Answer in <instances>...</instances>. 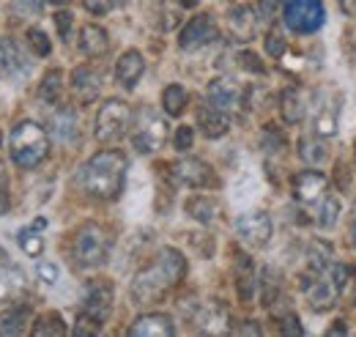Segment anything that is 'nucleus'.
<instances>
[{
	"label": "nucleus",
	"instance_id": "obj_1",
	"mask_svg": "<svg viewBox=\"0 0 356 337\" xmlns=\"http://www.w3.org/2000/svg\"><path fill=\"white\" fill-rule=\"evenodd\" d=\"M184 274H186V258L178 253L176 247H165L148 269L134 274L132 288H129L132 301L137 307L162 301L168 291L184 280Z\"/></svg>",
	"mask_w": 356,
	"mask_h": 337
},
{
	"label": "nucleus",
	"instance_id": "obj_2",
	"mask_svg": "<svg viewBox=\"0 0 356 337\" xmlns=\"http://www.w3.org/2000/svg\"><path fill=\"white\" fill-rule=\"evenodd\" d=\"M127 157L115 148L93 154L83 168V187L99 201H115L127 184Z\"/></svg>",
	"mask_w": 356,
	"mask_h": 337
},
{
	"label": "nucleus",
	"instance_id": "obj_3",
	"mask_svg": "<svg viewBox=\"0 0 356 337\" xmlns=\"http://www.w3.org/2000/svg\"><path fill=\"white\" fill-rule=\"evenodd\" d=\"M8 148H11V159L17 168L33 170L49 157V134L36 121H22L11 132Z\"/></svg>",
	"mask_w": 356,
	"mask_h": 337
},
{
	"label": "nucleus",
	"instance_id": "obj_4",
	"mask_svg": "<svg viewBox=\"0 0 356 337\" xmlns=\"http://www.w3.org/2000/svg\"><path fill=\"white\" fill-rule=\"evenodd\" d=\"M72 253H74L77 266H83V269H96V266L107 263V255H110L107 230L96 222H86L74 236V250Z\"/></svg>",
	"mask_w": 356,
	"mask_h": 337
},
{
	"label": "nucleus",
	"instance_id": "obj_5",
	"mask_svg": "<svg viewBox=\"0 0 356 337\" xmlns=\"http://www.w3.org/2000/svg\"><path fill=\"white\" fill-rule=\"evenodd\" d=\"M129 127H132V107L121 99H107L96 113L93 134L102 143H115L129 132Z\"/></svg>",
	"mask_w": 356,
	"mask_h": 337
},
{
	"label": "nucleus",
	"instance_id": "obj_6",
	"mask_svg": "<svg viewBox=\"0 0 356 337\" xmlns=\"http://www.w3.org/2000/svg\"><path fill=\"white\" fill-rule=\"evenodd\" d=\"M282 19L293 33L310 36L318 28H323V22H326L323 0H285Z\"/></svg>",
	"mask_w": 356,
	"mask_h": 337
},
{
	"label": "nucleus",
	"instance_id": "obj_7",
	"mask_svg": "<svg viewBox=\"0 0 356 337\" xmlns=\"http://www.w3.org/2000/svg\"><path fill=\"white\" fill-rule=\"evenodd\" d=\"M165 140H168V121L156 110L143 107L137 113V121H134L132 146L140 154H154L165 146Z\"/></svg>",
	"mask_w": 356,
	"mask_h": 337
},
{
	"label": "nucleus",
	"instance_id": "obj_8",
	"mask_svg": "<svg viewBox=\"0 0 356 337\" xmlns=\"http://www.w3.org/2000/svg\"><path fill=\"white\" fill-rule=\"evenodd\" d=\"M236 233L241 239V244H247L250 250H261L271 242V233H274V225H271V217L266 211H250V214H241L236 219Z\"/></svg>",
	"mask_w": 356,
	"mask_h": 337
},
{
	"label": "nucleus",
	"instance_id": "obj_9",
	"mask_svg": "<svg viewBox=\"0 0 356 337\" xmlns=\"http://www.w3.org/2000/svg\"><path fill=\"white\" fill-rule=\"evenodd\" d=\"M217 33H220V31H217L214 17H211V14H197V17H192V19L181 28V33H178V47H181L184 52H195V49H200V47L214 42Z\"/></svg>",
	"mask_w": 356,
	"mask_h": 337
},
{
	"label": "nucleus",
	"instance_id": "obj_10",
	"mask_svg": "<svg viewBox=\"0 0 356 337\" xmlns=\"http://www.w3.org/2000/svg\"><path fill=\"white\" fill-rule=\"evenodd\" d=\"M302 288H305L307 301H310V307L315 310V313H326V310H332V307L337 304L340 294H343V291L334 285V280L329 277V272L315 274V277H302Z\"/></svg>",
	"mask_w": 356,
	"mask_h": 337
},
{
	"label": "nucleus",
	"instance_id": "obj_11",
	"mask_svg": "<svg viewBox=\"0 0 356 337\" xmlns=\"http://www.w3.org/2000/svg\"><path fill=\"white\" fill-rule=\"evenodd\" d=\"M113 301H115V291L110 280H90L83 294V313H88L99 324H104L110 318Z\"/></svg>",
	"mask_w": 356,
	"mask_h": 337
},
{
	"label": "nucleus",
	"instance_id": "obj_12",
	"mask_svg": "<svg viewBox=\"0 0 356 337\" xmlns=\"http://www.w3.org/2000/svg\"><path fill=\"white\" fill-rule=\"evenodd\" d=\"M293 198L305 206H312V203H321L326 198V189H329V181L323 173L318 170H302L293 175Z\"/></svg>",
	"mask_w": 356,
	"mask_h": 337
},
{
	"label": "nucleus",
	"instance_id": "obj_13",
	"mask_svg": "<svg viewBox=\"0 0 356 337\" xmlns=\"http://www.w3.org/2000/svg\"><path fill=\"white\" fill-rule=\"evenodd\" d=\"M170 173L178 184L184 187H192V189H200V187H209L214 181V173L211 168L203 162V159H195V157H184L170 165Z\"/></svg>",
	"mask_w": 356,
	"mask_h": 337
},
{
	"label": "nucleus",
	"instance_id": "obj_14",
	"mask_svg": "<svg viewBox=\"0 0 356 337\" xmlns=\"http://www.w3.org/2000/svg\"><path fill=\"white\" fill-rule=\"evenodd\" d=\"M195 324L203 335H227L230 332V315L220 301H209V304L197 307Z\"/></svg>",
	"mask_w": 356,
	"mask_h": 337
},
{
	"label": "nucleus",
	"instance_id": "obj_15",
	"mask_svg": "<svg viewBox=\"0 0 356 337\" xmlns=\"http://www.w3.org/2000/svg\"><path fill=\"white\" fill-rule=\"evenodd\" d=\"M227 31L236 42H252L258 31V11H252L250 6H236L227 14Z\"/></svg>",
	"mask_w": 356,
	"mask_h": 337
},
{
	"label": "nucleus",
	"instance_id": "obj_16",
	"mask_svg": "<svg viewBox=\"0 0 356 337\" xmlns=\"http://www.w3.org/2000/svg\"><path fill=\"white\" fill-rule=\"evenodd\" d=\"M173 332H176L173 318L165 313H145L129 327L132 337H170Z\"/></svg>",
	"mask_w": 356,
	"mask_h": 337
},
{
	"label": "nucleus",
	"instance_id": "obj_17",
	"mask_svg": "<svg viewBox=\"0 0 356 337\" xmlns=\"http://www.w3.org/2000/svg\"><path fill=\"white\" fill-rule=\"evenodd\" d=\"M206 102H209L211 107L227 113V110H233V107L241 102V91H238V85L233 83V80L217 77V80H211L209 88H206Z\"/></svg>",
	"mask_w": 356,
	"mask_h": 337
},
{
	"label": "nucleus",
	"instance_id": "obj_18",
	"mask_svg": "<svg viewBox=\"0 0 356 337\" xmlns=\"http://www.w3.org/2000/svg\"><path fill=\"white\" fill-rule=\"evenodd\" d=\"M145 72V58L140 49H127L115 63V80L124 88H134Z\"/></svg>",
	"mask_w": 356,
	"mask_h": 337
},
{
	"label": "nucleus",
	"instance_id": "obj_19",
	"mask_svg": "<svg viewBox=\"0 0 356 337\" xmlns=\"http://www.w3.org/2000/svg\"><path fill=\"white\" fill-rule=\"evenodd\" d=\"M72 91H74L77 102L90 104V102L99 96V91H102V77H99V72L90 69V66L74 69V72H72Z\"/></svg>",
	"mask_w": 356,
	"mask_h": 337
},
{
	"label": "nucleus",
	"instance_id": "obj_20",
	"mask_svg": "<svg viewBox=\"0 0 356 337\" xmlns=\"http://www.w3.org/2000/svg\"><path fill=\"white\" fill-rule=\"evenodd\" d=\"M280 116L285 124H302L307 116V96L299 88H285L280 96Z\"/></svg>",
	"mask_w": 356,
	"mask_h": 337
},
{
	"label": "nucleus",
	"instance_id": "obj_21",
	"mask_svg": "<svg viewBox=\"0 0 356 337\" xmlns=\"http://www.w3.org/2000/svg\"><path fill=\"white\" fill-rule=\"evenodd\" d=\"M49 129H52V137L60 140V143L74 140V137H77V113H74V107L60 104V107L49 116Z\"/></svg>",
	"mask_w": 356,
	"mask_h": 337
},
{
	"label": "nucleus",
	"instance_id": "obj_22",
	"mask_svg": "<svg viewBox=\"0 0 356 337\" xmlns=\"http://www.w3.org/2000/svg\"><path fill=\"white\" fill-rule=\"evenodd\" d=\"M197 127H200V132H203L209 140H217V137L227 134L230 118H227V113L211 107V104H206V107L197 110Z\"/></svg>",
	"mask_w": 356,
	"mask_h": 337
},
{
	"label": "nucleus",
	"instance_id": "obj_23",
	"mask_svg": "<svg viewBox=\"0 0 356 337\" xmlns=\"http://www.w3.org/2000/svg\"><path fill=\"white\" fill-rule=\"evenodd\" d=\"M31 324V307L28 304H14L0 313V337H17L22 335Z\"/></svg>",
	"mask_w": 356,
	"mask_h": 337
},
{
	"label": "nucleus",
	"instance_id": "obj_24",
	"mask_svg": "<svg viewBox=\"0 0 356 337\" xmlns=\"http://www.w3.org/2000/svg\"><path fill=\"white\" fill-rule=\"evenodd\" d=\"M80 49L88 55V58H99V55H104L107 49H110V36H107V31L102 28V25H83V31H80Z\"/></svg>",
	"mask_w": 356,
	"mask_h": 337
},
{
	"label": "nucleus",
	"instance_id": "obj_25",
	"mask_svg": "<svg viewBox=\"0 0 356 337\" xmlns=\"http://www.w3.org/2000/svg\"><path fill=\"white\" fill-rule=\"evenodd\" d=\"M255 285H258V280H255V266H252V260H250L247 255H236V288H238L241 301H250V299H252Z\"/></svg>",
	"mask_w": 356,
	"mask_h": 337
},
{
	"label": "nucleus",
	"instance_id": "obj_26",
	"mask_svg": "<svg viewBox=\"0 0 356 337\" xmlns=\"http://www.w3.org/2000/svg\"><path fill=\"white\" fill-rule=\"evenodd\" d=\"M186 214H189L192 219H197V222L209 225V222H214V219H217V214H220V203H217L214 198H209V195H195V198H189V201H186Z\"/></svg>",
	"mask_w": 356,
	"mask_h": 337
},
{
	"label": "nucleus",
	"instance_id": "obj_27",
	"mask_svg": "<svg viewBox=\"0 0 356 337\" xmlns=\"http://www.w3.org/2000/svg\"><path fill=\"white\" fill-rule=\"evenodd\" d=\"M280 294H282V274L274 266H266L261 272V301H264V307L271 310L280 301Z\"/></svg>",
	"mask_w": 356,
	"mask_h": 337
},
{
	"label": "nucleus",
	"instance_id": "obj_28",
	"mask_svg": "<svg viewBox=\"0 0 356 337\" xmlns=\"http://www.w3.org/2000/svg\"><path fill=\"white\" fill-rule=\"evenodd\" d=\"M25 291V274L14 266H0V301H8L11 296Z\"/></svg>",
	"mask_w": 356,
	"mask_h": 337
},
{
	"label": "nucleus",
	"instance_id": "obj_29",
	"mask_svg": "<svg viewBox=\"0 0 356 337\" xmlns=\"http://www.w3.org/2000/svg\"><path fill=\"white\" fill-rule=\"evenodd\" d=\"M31 332L36 337H63L66 335V321H63L60 313H52V310H49V313L36 318V324H33Z\"/></svg>",
	"mask_w": 356,
	"mask_h": 337
},
{
	"label": "nucleus",
	"instance_id": "obj_30",
	"mask_svg": "<svg viewBox=\"0 0 356 337\" xmlns=\"http://www.w3.org/2000/svg\"><path fill=\"white\" fill-rule=\"evenodd\" d=\"M186 102H189V93L184 91V85L173 83L162 91V107H165V113L173 116V118H178V116L186 110Z\"/></svg>",
	"mask_w": 356,
	"mask_h": 337
},
{
	"label": "nucleus",
	"instance_id": "obj_31",
	"mask_svg": "<svg viewBox=\"0 0 356 337\" xmlns=\"http://www.w3.org/2000/svg\"><path fill=\"white\" fill-rule=\"evenodd\" d=\"M299 157L312 165V168H318V165H323L326 159H329V151H326V146L318 140V137H302L299 140Z\"/></svg>",
	"mask_w": 356,
	"mask_h": 337
},
{
	"label": "nucleus",
	"instance_id": "obj_32",
	"mask_svg": "<svg viewBox=\"0 0 356 337\" xmlns=\"http://www.w3.org/2000/svg\"><path fill=\"white\" fill-rule=\"evenodd\" d=\"M307 263H310L312 274H323L329 266H332V247L326 242H312L310 250H307Z\"/></svg>",
	"mask_w": 356,
	"mask_h": 337
},
{
	"label": "nucleus",
	"instance_id": "obj_33",
	"mask_svg": "<svg viewBox=\"0 0 356 337\" xmlns=\"http://www.w3.org/2000/svg\"><path fill=\"white\" fill-rule=\"evenodd\" d=\"M60 91H63V72L60 69H49L42 80V88H39V96L44 99L47 104H55L60 99Z\"/></svg>",
	"mask_w": 356,
	"mask_h": 337
},
{
	"label": "nucleus",
	"instance_id": "obj_34",
	"mask_svg": "<svg viewBox=\"0 0 356 337\" xmlns=\"http://www.w3.org/2000/svg\"><path fill=\"white\" fill-rule=\"evenodd\" d=\"M17 239H19V247H22V253L28 255V258H39V255L44 253V239L39 233V225L36 228H22Z\"/></svg>",
	"mask_w": 356,
	"mask_h": 337
},
{
	"label": "nucleus",
	"instance_id": "obj_35",
	"mask_svg": "<svg viewBox=\"0 0 356 337\" xmlns=\"http://www.w3.org/2000/svg\"><path fill=\"white\" fill-rule=\"evenodd\" d=\"M337 132V110L334 107H321L315 116V134L318 137H332Z\"/></svg>",
	"mask_w": 356,
	"mask_h": 337
},
{
	"label": "nucleus",
	"instance_id": "obj_36",
	"mask_svg": "<svg viewBox=\"0 0 356 337\" xmlns=\"http://www.w3.org/2000/svg\"><path fill=\"white\" fill-rule=\"evenodd\" d=\"M337 219H340V201L337 198H323L321 201V211H318V225L323 230H329V228L337 225Z\"/></svg>",
	"mask_w": 356,
	"mask_h": 337
},
{
	"label": "nucleus",
	"instance_id": "obj_37",
	"mask_svg": "<svg viewBox=\"0 0 356 337\" xmlns=\"http://www.w3.org/2000/svg\"><path fill=\"white\" fill-rule=\"evenodd\" d=\"M28 47H31L39 58H47V55L52 52V42H49V36H47L42 28H31V31H28Z\"/></svg>",
	"mask_w": 356,
	"mask_h": 337
},
{
	"label": "nucleus",
	"instance_id": "obj_38",
	"mask_svg": "<svg viewBox=\"0 0 356 337\" xmlns=\"http://www.w3.org/2000/svg\"><path fill=\"white\" fill-rule=\"evenodd\" d=\"M102 332V324L96 318H90L88 313H80L77 315V324H74V337H93Z\"/></svg>",
	"mask_w": 356,
	"mask_h": 337
},
{
	"label": "nucleus",
	"instance_id": "obj_39",
	"mask_svg": "<svg viewBox=\"0 0 356 337\" xmlns=\"http://www.w3.org/2000/svg\"><path fill=\"white\" fill-rule=\"evenodd\" d=\"M285 49H288V44H285V36L280 33V31H268L266 36V52L271 58H282L285 55Z\"/></svg>",
	"mask_w": 356,
	"mask_h": 337
},
{
	"label": "nucleus",
	"instance_id": "obj_40",
	"mask_svg": "<svg viewBox=\"0 0 356 337\" xmlns=\"http://www.w3.org/2000/svg\"><path fill=\"white\" fill-rule=\"evenodd\" d=\"M192 143H195V129L192 127H178L176 134H173V146H176V151H189L192 148Z\"/></svg>",
	"mask_w": 356,
	"mask_h": 337
},
{
	"label": "nucleus",
	"instance_id": "obj_41",
	"mask_svg": "<svg viewBox=\"0 0 356 337\" xmlns=\"http://www.w3.org/2000/svg\"><path fill=\"white\" fill-rule=\"evenodd\" d=\"M58 277H60V269H58V263H52V260H44V263H39V280H42L44 285H55V283H58Z\"/></svg>",
	"mask_w": 356,
	"mask_h": 337
},
{
	"label": "nucleus",
	"instance_id": "obj_42",
	"mask_svg": "<svg viewBox=\"0 0 356 337\" xmlns=\"http://www.w3.org/2000/svg\"><path fill=\"white\" fill-rule=\"evenodd\" d=\"M280 332L282 335H305V329H302V324H299V318L293 315V313H288L282 321H280Z\"/></svg>",
	"mask_w": 356,
	"mask_h": 337
},
{
	"label": "nucleus",
	"instance_id": "obj_43",
	"mask_svg": "<svg viewBox=\"0 0 356 337\" xmlns=\"http://www.w3.org/2000/svg\"><path fill=\"white\" fill-rule=\"evenodd\" d=\"M72 14L69 11H58L55 14V28H58V33H60V39H69L72 36Z\"/></svg>",
	"mask_w": 356,
	"mask_h": 337
},
{
	"label": "nucleus",
	"instance_id": "obj_44",
	"mask_svg": "<svg viewBox=\"0 0 356 337\" xmlns=\"http://www.w3.org/2000/svg\"><path fill=\"white\" fill-rule=\"evenodd\" d=\"M280 11V0H258V19H266L271 22Z\"/></svg>",
	"mask_w": 356,
	"mask_h": 337
},
{
	"label": "nucleus",
	"instance_id": "obj_45",
	"mask_svg": "<svg viewBox=\"0 0 356 337\" xmlns=\"http://www.w3.org/2000/svg\"><path fill=\"white\" fill-rule=\"evenodd\" d=\"M86 3V8H88L90 14H107V11H113L121 0H83Z\"/></svg>",
	"mask_w": 356,
	"mask_h": 337
},
{
	"label": "nucleus",
	"instance_id": "obj_46",
	"mask_svg": "<svg viewBox=\"0 0 356 337\" xmlns=\"http://www.w3.org/2000/svg\"><path fill=\"white\" fill-rule=\"evenodd\" d=\"M11 206V189H8V178H6V173L0 170V214H6Z\"/></svg>",
	"mask_w": 356,
	"mask_h": 337
},
{
	"label": "nucleus",
	"instance_id": "obj_47",
	"mask_svg": "<svg viewBox=\"0 0 356 337\" xmlns=\"http://www.w3.org/2000/svg\"><path fill=\"white\" fill-rule=\"evenodd\" d=\"M238 58H241V66H244V69H250V72H258V75H264V63L258 61V55H252V52H241Z\"/></svg>",
	"mask_w": 356,
	"mask_h": 337
},
{
	"label": "nucleus",
	"instance_id": "obj_48",
	"mask_svg": "<svg viewBox=\"0 0 356 337\" xmlns=\"http://www.w3.org/2000/svg\"><path fill=\"white\" fill-rule=\"evenodd\" d=\"M233 335H252L258 337L261 335V327H258V321H244L241 327H236V329H230Z\"/></svg>",
	"mask_w": 356,
	"mask_h": 337
},
{
	"label": "nucleus",
	"instance_id": "obj_49",
	"mask_svg": "<svg viewBox=\"0 0 356 337\" xmlns=\"http://www.w3.org/2000/svg\"><path fill=\"white\" fill-rule=\"evenodd\" d=\"M340 8L346 11V17H354L356 19V0H340Z\"/></svg>",
	"mask_w": 356,
	"mask_h": 337
},
{
	"label": "nucleus",
	"instance_id": "obj_50",
	"mask_svg": "<svg viewBox=\"0 0 356 337\" xmlns=\"http://www.w3.org/2000/svg\"><path fill=\"white\" fill-rule=\"evenodd\" d=\"M178 3H181V6H184V8H195V6H197V3H200V0H178Z\"/></svg>",
	"mask_w": 356,
	"mask_h": 337
},
{
	"label": "nucleus",
	"instance_id": "obj_51",
	"mask_svg": "<svg viewBox=\"0 0 356 337\" xmlns=\"http://www.w3.org/2000/svg\"><path fill=\"white\" fill-rule=\"evenodd\" d=\"M6 69V49H3V42H0V72Z\"/></svg>",
	"mask_w": 356,
	"mask_h": 337
},
{
	"label": "nucleus",
	"instance_id": "obj_52",
	"mask_svg": "<svg viewBox=\"0 0 356 337\" xmlns=\"http://www.w3.org/2000/svg\"><path fill=\"white\" fill-rule=\"evenodd\" d=\"M343 332H348V329H346V327H332V329H329V335H343Z\"/></svg>",
	"mask_w": 356,
	"mask_h": 337
},
{
	"label": "nucleus",
	"instance_id": "obj_53",
	"mask_svg": "<svg viewBox=\"0 0 356 337\" xmlns=\"http://www.w3.org/2000/svg\"><path fill=\"white\" fill-rule=\"evenodd\" d=\"M49 3H55V6H66V3H72V0H49Z\"/></svg>",
	"mask_w": 356,
	"mask_h": 337
},
{
	"label": "nucleus",
	"instance_id": "obj_54",
	"mask_svg": "<svg viewBox=\"0 0 356 337\" xmlns=\"http://www.w3.org/2000/svg\"><path fill=\"white\" fill-rule=\"evenodd\" d=\"M354 247H356V206H354Z\"/></svg>",
	"mask_w": 356,
	"mask_h": 337
},
{
	"label": "nucleus",
	"instance_id": "obj_55",
	"mask_svg": "<svg viewBox=\"0 0 356 337\" xmlns=\"http://www.w3.org/2000/svg\"><path fill=\"white\" fill-rule=\"evenodd\" d=\"M3 260H6V255H3V250H0V266H3Z\"/></svg>",
	"mask_w": 356,
	"mask_h": 337
},
{
	"label": "nucleus",
	"instance_id": "obj_56",
	"mask_svg": "<svg viewBox=\"0 0 356 337\" xmlns=\"http://www.w3.org/2000/svg\"><path fill=\"white\" fill-rule=\"evenodd\" d=\"M0 143H3V132H0Z\"/></svg>",
	"mask_w": 356,
	"mask_h": 337
}]
</instances>
